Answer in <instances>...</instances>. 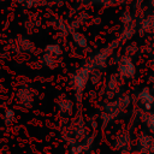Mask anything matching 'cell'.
I'll return each mask as SVG.
<instances>
[{
	"label": "cell",
	"mask_w": 154,
	"mask_h": 154,
	"mask_svg": "<svg viewBox=\"0 0 154 154\" xmlns=\"http://www.w3.org/2000/svg\"><path fill=\"white\" fill-rule=\"evenodd\" d=\"M75 79V83H76V88L78 90H82L84 88V84L87 83V79H88V71L85 69H81L73 77Z\"/></svg>",
	"instance_id": "1"
},
{
	"label": "cell",
	"mask_w": 154,
	"mask_h": 154,
	"mask_svg": "<svg viewBox=\"0 0 154 154\" xmlns=\"http://www.w3.org/2000/svg\"><path fill=\"white\" fill-rule=\"evenodd\" d=\"M46 48H47V51H48V52L54 53V54H60V53H61L60 47H59V46H57V45H49V46H47Z\"/></svg>",
	"instance_id": "3"
},
{
	"label": "cell",
	"mask_w": 154,
	"mask_h": 154,
	"mask_svg": "<svg viewBox=\"0 0 154 154\" xmlns=\"http://www.w3.org/2000/svg\"><path fill=\"white\" fill-rule=\"evenodd\" d=\"M73 38H75L76 43H77L78 46H81V47H84L85 43H87L85 38H84L82 35H79V34H73Z\"/></svg>",
	"instance_id": "2"
},
{
	"label": "cell",
	"mask_w": 154,
	"mask_h": 154,
	"mask_svg": "<svg viewBox=\"0 0 154 154\" xmlns=\"http://www.w3.org/2000/svg\"><path fill=\"white\" fill-rule=\"evenodd\" d=\"M13 116H14V113H13V111H7L6 112V119H12L13 118Z\"/></svg>",
	"instance_id": "4"
},
{
	"label": "cell",
	"mask_w": 154,
	"mask_h": 154,
	"mask_svg": "<svg viewBox=\"0 0 154 154\" xmlns=\"http://www.w3.org/2000/svg\"><path fill=\"white\" fill-rule=\"evenodd\" d=\"M94 1H96V0H94Z\"/></svg>",
	"instance_id": "5"
}]
</instances>
